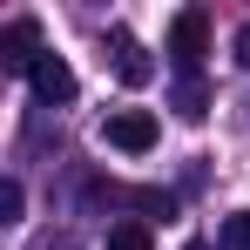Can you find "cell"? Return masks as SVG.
Segmentation results:
<instances>
[{"mask_svg": "<svg viewBox=\"0 0 250 250\" xmlns=\"http://www.w3.org/2000/svg\"><path fill=\"white\" fill-rule=\"evenodd\" d=\"M203 54H209V14L203 7H183V14L169 21V61H176V75L189 82Z\"/></svg>", "mask_w": 250, "mask_h": 250, "instance_id": "6da1fadb", "label": "cell"}, {"mask_svg": "<svg viewBox=\"0 0 250 250\" xmlns=\"http://www.w3.org/2000/svg\"><path fill=\"white\" fill-rule=\"evenodd\" d=\"M102 142L122 149V156H149V149H156V115H149V108H108Z\"/></svg>", "mask_w": 250, "mask_h": 250, "instance_id": "7a4b0ae2", "label": "cell"}, {"mask_svg": "<svg viewBox=\"0 0 250 250\" xmlns=\"http://www.w3.org/2000/svg\"><path fill=\"white\" fill-rule=\"evenodd\" d=\"M47 47H41V27L21 14V21H7V34H0V68L7 75H34V61H41Z\"/></svg>", "mask_w": 250, "mask_h": 250, "instance_id": "3957f363", "label": "cell"}, {"mask_svg": "<svg viewBox=\"0 0 250 250\" xmlns=\"http://www.w3.org/2000/svg\"><path fill=\"white\" fill-rule=\"evenodd\" d=\"M27 88L41 95L47 108H61V102H75V68H68V61H61V54L47 47L41 61H34V75H27Z\"/></svg>", "mask_w": 250, "mask_h": 250, "instance_id": "277c9868", "label": "cell"}, {"mask_svg": "<svg viewBox=\"0 0 250 250\" xmlns=\"http://www.w3.org/2000/svg\"><path fill=\"white\" fill-rule=\"evenodd\" d=\"M108 54H115V82H128V88H142L149 75H156V61H149V47L135 41L128 27H115V34H108Z\"/></svg>", "mask_w": 250, "mask_h": 250, "instance_id": "5b68a950", "label": "cell"}, {"mask_svg": "<svg viewBox=\"0 0 250 250\" xmlns=\"http://www.w3.org/2000/svg\"><path fill=\"white\" fill-rule=\"evenodd\" d=\"M102 250H156V237H149V223H142V216H128V223L108 230V244H102Z\"/></svg>", "mask_w": 250, "mask_h": 250, "instance_id": "8992f818", "label": "cell"}, {"mask_svg": "<svg viewBox=\"0 0 250 250\" xmlns=\"http://www.w3.org/2000/svg\"><path fill=\"white\" fill-rule=\"evenodd\" d=\"M203 108H209V95H203L196 75H189V82H176V115H183V122H203Z\"/></svg>", "mask_w": 250, "mask_h": 250, "instance_id": "52a82bcc", "label": "cell"}, {"mask_svg": "<svg viewBox=\"0 0 250 250\" xmlns=\"http://www.w3.org/2000/svg\"><path fill=\"white\" fill-rule=\"evenodd\" d=\"M223 250H250V209H237V216L223 223Z\"/></svg>", "mask_w": 250, "mask_h": 250, "instance_id": "ba28073f", "label": "cell"}, {"mask_svg": "<svg viewBox=\"0 0 250 250\" xmlns=\"http://www.w3.org/2000/svg\"><path fill=\"white\" fill-rule=\"evenodd\" d=\"M21 203H27V189L7 176V183H0V223H14V216H21Z\"/></svg>", "mask_w": 250, "mask_h": 250, "instance_id": "9c48e42d", "label": "cell"}, {"mask_svg": "<svg viewBox=\"0 0 250 250\" xmlns=\"http://www.w3.org/2000/svg\"><path fill=\"white\" fill-rule=\"evenodd\" d=\"M230 47H237V61H244V68H250V21H244V27H237V41H230Z\"/></svg>", "mask_w": 250, "mask_h": 250, "instance_id": "30bf717a", "label": "cell"}, {"mask_svg": "<svg viewBox=\"0 0 250 250\" xmlns=\"http://www.w3.org/2000/svg\"><path fill=\"white\" fill-rule=\"evenodd\" d=\"M183 250H209V244H203V237H196V244H183Z\"/></svg>", "mask_w": 250, "mask_h": 250, "instance_id": "8fae6325", "label": "cell"}]
</instances>
